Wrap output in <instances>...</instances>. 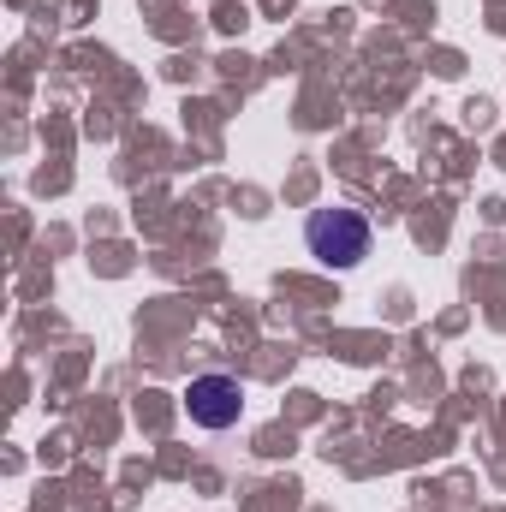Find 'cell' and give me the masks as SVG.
I'll list each match as a JSON object with an SVG mask.
<instances>
[{
  "label": "cell",
  "instance_id": "6da1fadb",
  "mask_svg": "<svg viewBox=\"0 0 506 512\" xmlns=\"http://www.w3.org/2000/svg\"><path fill=\"white\" fill-rule=\"evenodd\" d=\"M370 239L376 233H370V221L358 209H316L304 221V245L322 268H358L370 256Z\"/></svg>",
  "mask_w": 506,
  "mask_h": 512
},
{
  "label": "cell",
  "instance_id": "7a4b0ae2",
  "mask_svg": "<svg viewBox=\"0 0 506 512\" xmlns=\"http://www.w3.org/2000/svg\"><path fill=\"white\" fill-rule=\"evenodd\" d=\"M185 405H191V423H203V429H233L239 411H245V387L233 382V376H197L191 393H185Z\"/></svg>",
  "mask_w": 506,
  "mask_h": 512
}]
</instances>
